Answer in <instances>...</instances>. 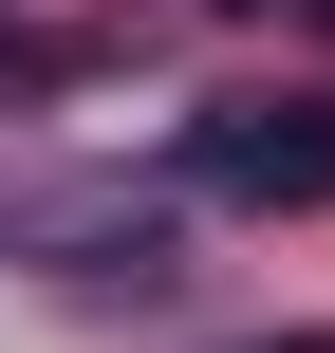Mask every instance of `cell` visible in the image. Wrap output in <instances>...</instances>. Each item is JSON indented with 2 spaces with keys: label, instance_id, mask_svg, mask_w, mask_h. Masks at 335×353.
<instances>
[{
  "label": "cell",
  "instance_id": "3",
  "mask_svg": "<svg viewBox=\"0 0 335 353\" xmlns=\"http://www.w3.org/2000/svg\"><path fill=\"white\" fill-rule=\"evenodd\" d=\"M261 353H335V335H261Z\"/></svg>",
  "mask_w": 335,
  "mask_h": 353
},
{
  "label": "cell",
  "instance_id": "2",
  "mask_svg": "<svg viewBox=\"0 0 335 353\" xmlns=\"http://www.w3.org/2000/svg\"><path fill=\"white\" fill-rule=\"evenodd\" d=\"M19 56H37V37H19V19H0V74H19Z\"/></svg>",
  "mask_w": 335,
  "mask_h": 353
},
{
  "label": "cell",
  "instance_id": "1",
  "mask_svg": "<svg viewBox=\"0 0 335 353\" xmlns=\"http://www.w3.org/2000/svg\"><path fill=\"white\" fill-rule=\"evenodd\" d=\"M186 186L205 205H335V93H205L186 112Z\"/></svg>",
  "mask_w": 335,
  "mask_h": 353
},
{
  "label": "cell",
  "instance_id": "4",
  "mask_svg": "<svg viewBox=\"0 0 335 353\" xmlns=\"http://www.w3.org/2000/svg\"><path fill=\"white\" fill-rule=\"evenodd\" d=\"M242 19H280V0H242Z\"/></svg>",
  "mask_w": 335,
  "mask_h": 353
}]
</instances>
